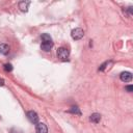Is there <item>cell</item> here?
<instances>
[{"mask_svg":"<svg viewBox=\"0 0 133 133\" xmlns=\"http://www.w3.org/2000/svg\"><path fill=\"white\" fill-rule=\"evenodd\" d=\"M89 121H90L91 123L98 124V123H100V121H101V115H100L99 113H92V114L89 116Z\"/></svg>","mask_w":133,"mask_h":133,"instance_id":"8","label":"cell"},{"mask_svg":"<svg viewBox=\"0 0 133 133\" xmlns=\"http://www.w3.org/2000/svg\"><path fill=\"white\" fill-rule=\"evenodd\" d=\"M9 52V46L6 44H0V54L6 55Z\"/></svg>","mask_w":133,"mask_h":133,"instance_id":"9","label":"cell"},{"mask_svg":"<svg viewBox=\"0 0 133 133\" xmlns=\"http://www.w3.org/2000/svg\"><path fill=\"white\" fill-rule=\"evenodd\" d=\"M29 4H30L29 1H21V2H19V8H20L22 11H27Z\"/></svg>","mask_w":133,"mask_h":133,"instance_id":"7","label":"cell"},{"mask_svg":"<svg viewBox=\"0 0 133 133\" xmlns=\"http://www.w3.org/2000/svg\"><path fill=\"white\" fill-rule=\"evenodd\" d=\"M4 85V80L2 78H0V86H3Z\"/></svg>","mask_w":133,"mask_h":133,"instance_id":"16","label":"cell"},{"mask_svg":"<svg viewBox=\"0 0 133 133\" xmlns=\"http://www.w3.org/2000/svg\"><path fill=\"white\" fill-rule=\"evenodd\" d=\"M109 64H112V61H111V60L106 61V62H104L103 64H101L100 68H99V71H104V70L107 68V65H109Z\"/></svg>","mask_w":133,"mask_h":133,"instance_id":"12","label":"cell"},{"mask_svg":"<svg viewBox=\"0 0 133 133\" xmlns=\"http://www.w3.org/2000/svg\"><path fill=\"white\" fill-rule=\"evenodd\" d=\"M83 35H84V31H83V29L80 28V27H77V28L73 29L72 32H71V36H72V38L75 39V41L81 39V38L83 37Z\"/></svg>","mask_w":133,"mask_h":133,"instance_id":"1","label":"cell"},{"mask_svg":"<svg viewBox=\"0 0 133 133\" xmlns=\"http://www.w3.org/2000/svg\"><path fill=\"white\" fill-rule=\"evenodd\" d=\"M9 133H23V132L20 129H18V128H12V129H10Z\"/></svg>","mask_w":133,"mask_h":133,"instance_id":"14","label":"cell"},{"mask_svg":"<svg viewBox=\"0 0 133 133\" xmlns=\"http://www.w3.org/2000/svg\"><path fill=\"white\" fill-rule=\"evenodd\" d=\"M41 37H42L43 42H52V38H51V36L48 33H43Z\"/></svg>","mask_w":133,"mask_h":133,"instance_id":"11","label":"cell"},{"mask_svg":"<svg viewBox=\"0 0 133 133\" xmlns=\"http://www.w3.org/2000/svg\"><path fill=\"white\" fill-rule=\"evenodd\" d=\"M68 112L73 113V114H77V115H81L80 108H79V107H77V106H72V107H71V108L68 110Z\"/></svg>","mask_w":133,"mask_h":133,"instance_id":"10","label":"cell"},{"mask_svg":"<svg viewBox=\"0 0 133 133\" xmlns=\"http://www.w3.org/2000/svg\"><path fill=\"white\" fill-rule=\"evenodd\" d=\"M125 88H126V90H127L128 92H132V91H133V86H132V85H128V86H126Z\"/></svg>","mask_w":133,"mask_h":133,"instance_id":"15","label":"cell"},{"mask_svg":"<svg viewBox=\"0 0 133 133\" xmlns=\"http://www.w3.org/2000/svg\"><path fill=\"white\" fill-rule=\"evenodd\" d=\"M4 70L6 72H10V71H12V65L10 63H6V64H4Z\"/></svg>","mask_w":133,"mask_h":133,"instance_id":"13","label":"cell"},{"mask_svg":"<svg viewBox=\"0 0 133 133\" xmlns=\"http://www.w3.org/2000/svg\"><path fill=\"white\" fill-rule=\"evenodd\" d=\"M119 78L123 82H130L132 80V74L130 72H123L119 75Z\"/></svg>","mask_w":133,"mask_h":133,"instance_id":"4","label":"cell"},{"mask_svg":"<svg viewBox=\"0 0 133 133\" xmlns=\"http://www.w3.org/2000/svg\"><path fill=\"white\" fill-rule=\"evenodd\" d=\"M52 47H53V43H52V42H43L42 45H41L42 50L45 51V52H49V51H51Z\"/></svg>","mask_w":133,"mask_h":133,"instance_id":"6","label":"cell"},{"mask_svg":"<svg viewBox=\"0 0 133 133\" xmlns=\"http://www.w3.org/2000/svg\"><path fill=\"white\" fill-rule=\"evenodd\" d=\"M35 130H36V133H48V128L44 123H37Z\"/></svg>","mask_w":133,"mask_h":133,"instance_id":"5","label":"cell"},{"mask_svg":"<svg viewBox=\"0 0 133 133\" xmlns=\"http://www.w3.org/2000/svg\"><path fill=\"white\" fill-rule=\"evenodd\" d=\"M69 55H70V52H69V50L66 48H64V47L58 48V50H57L58 58H60L61 60H66L69 58Z\"/></svg>","mask_w":133,"mask_h":133,"instance_id":"2","label":"cell"},{"mask_svg":"<svg viewBox=\"0 0 133 133\" xmlns=\"http://www.w3.org/2000/svg\"><path fill=\"white\" fill-rule=\"evenodd\" d=\"M27 118H28L29 122L32 123V124H37V123H38V115H37V113H36L35 111H33V110H30V111L27 112Z\"/></svg>","mask_w":133,"mask_h":133,"instance_id":"3","label":"cell"},{"mask_svg":"<svg viewBox=\"0 0 133 133\" xmlns=\"http://www.w3.org/2000/svg\"><path fill=\"white\" fill-rule=\"evenodd\" d=\"M128 11H129V14L130 15H132V6H130V7H128V9H127Z\"/></svg>","mask_w":133,"mask_h":133,"instance_id":"17","label":"cell"}]
</instances>
